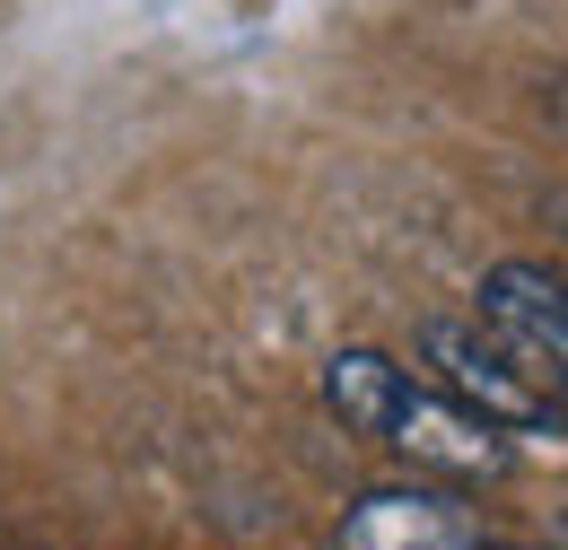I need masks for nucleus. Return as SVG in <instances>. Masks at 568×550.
I'll return each mask as SVG.
<instances>
[{"label": "nucleus", "instance_id": "nucleus-1", "mask_svg": "<svg viewBox=\"0 0 568 550\" xmlns=\"http://www.w3.org/2000/svg\"><path fill=\"white\" fill-rule=\"evenodd\" d=\"M324 411L358 437H376L385 455H403L412 472H437V481H498L507 472V437L490 419L446 403L428 376L394 367L385 349H333L324 358Z\"/></svg>", "mask_w": 568, "mask_h": 550}, {"label": "nucleus", "instance_id": "nucleus-2", "mask_svg": "<svg viewBox=\"0 0 568 550\" xmlns=\"http://www.w3.org/2000/svg\"><path fill=\"white\" fill-rule=\"evenodd\" d=\"M420 367L446 403H464L473 419H490L498 437H542L560 428V403L534 385V367L498 342L490 324H420Z\"/></svg>", "mask_w": 568, "mask_h": 550}, {"label": "nucleus", "instance_id": "nucleus-3", "mask_svg": "<svg viewBox=\"0 0 568 550\" xmlns=\"http://www.w3.org/2000/svg\"><path fill=\"white\" fill-rule=\"evenodd\" d=\"M473 297H481V324L534 367V385L568 419V279L542 263H498V272H481Z\"/></svg>", "mask_w": 568, "mask_h": 550}, {"label": "nucleus", "instance_id": "nucleus-4", "mask_svg": "<svg viewBox=\"0 0 568 550\" xmlns=\"http://www.w3.org/2000/svg\"><path fill=\"white\" fill-rule=\"evenodd\" d=\"M333 550H490V533L473 524V507L455 489L394 481V489H367L342 516V542Z\"/></svg>", "mask_w": 568, "mask_h": 550}]
</instances>
